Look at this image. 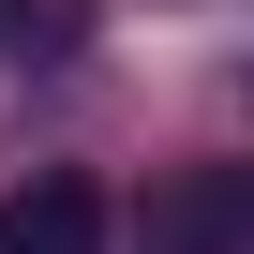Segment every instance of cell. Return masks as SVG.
Here are the masks:
<instances>
[{
    "instance_id": "6da1fadb",
    "label": "cell",
    "mask_w": 254,
    "mask_h": 254,
    "mask_svg": "<svg viewBox=\"0 0 254 254\" xmlns=\"http://www.w3.org/2000/svg\"><path fill=\"white\" fill-rule=\"evenodd\" d=\"M0 254H105V194H90L75 165L15 180V194H0Z\"/></svg>"
},
{
    "instance_id": "7a4b0ae2",
    "label": "cell",
    "mask_w": 254,
    "mask_h": 254,
    "mask_svg": "<svg viewBox=\"0 0 254 254\" xmlns=\"http://www.w3.org/2000/svg\"><path fill=\"white\" fill-rule=\"evenodd\" d=\"M239 239H254V180H224V165L150 209V254H239Z\"/></svg>"
},
{
    "instance_id": "3957f363",
    "label": "cell",
    "mask_w": 254,
    "mask_h": 254,
    "mask_svg": "<svg viewBox=\"0 0 254 254\" xmlns=\"http://www.w3.org/2000/svg\"><path fill=\"white\" fill-rule=\"evenodd\" d=\"M90 30V0H0V60H60Z\"/></svg>"
}]
</instances>
